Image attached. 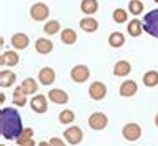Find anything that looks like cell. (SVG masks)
<instances>
[{
    "instance_id": "6da1fadb",
    "label": "cell",
    "mask_w": 158,
    "mask_h": 146,
    "mask_svg": "<svg viewBox=\"0 0 158 146\" xmlns=\"http://www.w3.org/2000/svg\"><path fill=\"white\" fill-rule=\"evenodd\" d=\"M23 131L20 113L12 106H3L0 110V133L5 140H17Z\"/></svg>"
},
{
    "instance_id": "7a4b0ae2",
    "label": "cell",
    "mask_w": 158,
    "mask_h": 146,
    "mask_svg": "<svg viewBox=\"0 0 158 146\" xmlns=\"http://www.w3.org/2000/svg\"><path fill=\"white\" fill-rule=\"evenodd\" d=\"M143 30L147 33H150L152 37L158 38V8L148 12L143 17Z\"/></svg>"
},
{
    "instance_id": "3957f363",
    "label": "cell",
    "mask_w": 158,
    "mask_h": 146,
    "mask_svg": "<svg viewBox=\"0 0 158 146\" xmlns=\"http://www.w3.org/2000/svg\"><path fill=\"white\" fill-rule=\"evenodd\" d=\"M122 135H123V138L127 141H130V143L138 141L142 138V126H140L138 123H127L125 126L122 128Z\"/></svg>"
},
{
    "instance_id": "277c9868",
    "label": "cell",
    "mask_w": 158,
    "mask_h": 146,
    "mask_svg": "<svg viewBox=\"0 0 158 146\" xmlns=\"http://www.w3.org/2000/svg\"><path fill=\"white\" fill-rule=\"evenodd\" d=\"M48 15H50V8L44 2H37L30 7V17L35 22H44V20L48 18Z\"/></svg>"
},
{
    "instance_id": "5b68a950",
    "label": "cell",
    "mask_w": 158,
    "mask_h": 146,
    "mask_svg": "<svg viewBox=\"0 0 158 146\" xmlns=\"http://www.w3.org/2000/svg\"><path fill=\"white\" fill-rule=\"evenodd\" d=\"M63 138H65V141L68 144L77 146L83 141V131H82V128H78V126H68L67 130L63 131Z\"/></svg>"
},
{
    "instance_id": "8992f818",
    "label": "cell",
    "mask_w": 158,
    "mask_h": 146,
    "mask_svg": "<svg viewBox=\"0 0 158 146\" xmlns=\"http://www.w3.org/2000/svg\"><path fill=\"white\" fill-rule=\"evenodd\" d=\"M106 124H108V118H106V115L102 113V111H95V113H92L90 116H88V126L95 131L105 130Z\"/></svg>"
},
{
    "instance_id": "52a82bcc",
    "label": "cell",
    "mask_w": 158,
    "mask_h": 146,
    "mask_svg": "<svg viewBox=\"0 0 158 146\" xmlns=\"http://www.w3.org/2000/svg\"><path fill=\"white\" fill-rule=\"evenodd\" d=\"M70 78L75 81V83H85L88 78H90V68L87 65H77L70 70Z\"/></svg>"
},
{
    "instance_id": "ba28073f",
    "label": "cell",
    "mask_w": 158,
    "mask_h": 146,
    "mask_svg": "<svg viewBox=\"0 0 158 146\" xmlns=\"http://www.w3.org/2000/svg\"><path fill=\"white\" fill-rule=\"evenodd\" d=\"M88 96L92 98L93 101H100L106 96V85L102 83V81H93L88 88Z\"/></svg>"
},
{
    "instance_id": "9c48e42d",
    "label": "cell",
    "mask_w": 158,
    "mask_h": 146,
    "mask_svg": "<svg viewBox=\"0 0 158 146\" xmlns=\"http://www.w3.org/2000/svg\"><path fill=\"white\" fill-rule=\"evenodd\" d=\"M136 91H138V85H136V81H133V80H125L120 85V88H118V93H120L123 98L135 96Z\"/></svg>"
},
{
    "instance_id": "30bf717a",
    "label": "cell",
    "mask_w": 158,
    "mask_h": 146,
    "mask_svg": "<svg viewBox=\"0 0 158 146\" xmlns=\"http://www.w3.org/2000/svg\"><path fill=\"white\" fill-rule=\"evenodd\" d=\"M30 108L32 111H35L38 115H44L47 110H48V105H47V96L45 95H35L30 100Z\"/></svg>"
},
{
    "instance_id": "8fae6325",
    "label": "cell",
    "mask_w": 158,
    "mask_h": 146,
    "mask_svg": "<svg viewBox=\"0 0 158 146\" xmlns=\"http://www.w3.org/2000/svg\"><path fill=\"white\" fill-rule=\"evenodd\" d=\"M48 100L55 105H67L68 103V93L62 88H53L48 91Z\"/></svg>"
},
{
    "instance_id": "7c38bea8",
    "label": "cell",
    "mask_w": 158,
    "mask_h": 146,
    "mask_svg": "<svg viewBox=\"0 0 158 146\" xmlns=\"http://www.w3.org/2000/svg\"><path fill=\"white\" fill-rule=\"evenodd\" d=\"M20 62V57L15 50H8V51H3L2 57H0V63L2 67H15L19 65Z\"/></svg>"
},
{
    "instance_id": "4fadbf2b",
    "label": "cell",
    "mask_w": 158,
    "mask_h": 146,
    "mask_svg": "<svg viewBox=\"0 0 158 146\" xmlns=\"http://www.w3.org/2000/svg\"><path fill=\"white\" fill-rule=\"evenodd\" d=\"M10 43L15 50H25L28 47V43H30V40H28V37L25 35V33L19 32V33H15V35H12Z\"/></svg>"
},
{
    "instance_id": "5bb4252c",
    "label": "cell",
    "mask_w": 158,
    "mask_h": 146,
    "mask_svg": "<svg viewBox=\"0 0 158 146\" xmlns=\"http://www.w3.org/2000/svg\"><path fill=\"white\" fill-rule=\"evenodd\" d=\"M55 76H57L55 75V70L50 68V67H45V68H42V70L38 71V80H40V83L45 85V87H48V85L53 83Z\"/></svg>"
},
{
    "instance_id": "9a60e30c",
    "label": "cell",
    "mask_w": 158,
    "mask_h": 146,
    "mask_svg": "<svg viewBox=\"0 0 158 146\" xmlns=\"http://www.w3.org/2000/svg\"><path fill=\"white\" fill-rule=\"evenodd\" d=\"M130 71H131V65H130V62H127V60H120V62H117L115 67H113V75L118 76V78L128 76Z\"/></svg>"
},
{
    "instance_id": "2e32d148",
    "label": "cell",
    "mask_w": 158,
    "mask_h": 146,
    "mask_svg": "<svg viewBox=\"0 0 158 146\" xmlns=\"http://www.w3.org/2000/svg\"><path fill=\"white\" fill-rule=\"evenodd\" d=\"M15 80H17V75L12 70H2L0 71V87L2 88L14 87Z\"/></svg>"
},
{
    "instance_id": "e0dca14e",
    "label": "cell",
    "mask_w": 158,
    "mask_h": 146,
    "mask_svg": "<svg viewBox=\"0 0 158 146\" xmlns=\"http://www.w3.org/2000/svg\"><path fill=\"white\" fill-rule=\"evenodd\" d=\"M35 50L40 55H48L50 51L53 50V42L48 40V38H37L35 42Z\"/></svg>"
},
{
    "instance_id": "ac0fdd59",
    "label": "cell",
    "mask_w": 158,
    "mask_h": 146,
    "mask_svg": "<svg viewBox=\"0 0 158 146\" xmlns=\"http://www.w3.org/2000/svg\"><path fill=\"white\" fill-rule=\"evenodd\" d=\"M27 93H25V90L22 88V85L20 87H17L14 90V95H12V103H14L15 106H25L27 105Z\"/></svg>"
},
{
    "instance_id": "d6986e66",
    "label": "cell",
    "mask_w": 158,
    "mask_h": 146,
    "mask_svg": "<svg viewBox=\"0 0 158 146\" xmlns=\"http://www.w3.org/2000/svg\"><path fill=\"white\" fill-rule=\"evenodd\" d=\"M80 28H82L83 32H87V33H93V32L98 30V22L93 18V17H85V18L80 20Z\"/></svg>"
},
{
    "instance_id": "ffe728a7",
    "label": "cell",
    "mask_w": 158,
    "mask_h": 146,
    "mask_svg": "<svg viewBox=\"0 0 158 146\" xmlns=\"http://www.w3.org/2000/svg\"><path fill=\"white\" fill-rule=\"evenodd\" d=\"M80 10H82L83 14H87V17H92L93 14H97V10H98V0H82Z\"/></svg>"
},
{
    "instance_id": "44dd1931",
    "label": "cell",
    "mask_w": 158,
    "mask_h": 146,
    "mask_svg": "<svg viewBox=\"0 0 158 146\" xmlns=\"http://www.w3.org/2000/svg\"><path fill=\"white\" fill-rule=\"evenodd\" d=\"M108 45L112 48H122L125 45V35L122 32H112L108 35Z\"/></svg>"
},
{
    "instance_id": "7402d4cb",
    "label": "cell",
    "mask_w": 158,
    "mask_h": 146,
    "mask_svg": "<svg viewBox=\"0 0 158 146\" xmlns=\"http://www.w3.org/2000/svg\"><path fill=\"white\" fill-rule=\"evenodd\" d=\"M127 30H128V35L130 37H140L142 35V30H143V23L140 22L138 18H133V20L128 22Z\"/></svg>"
},
{
    "instance_id": "603a6c76",
    "label": "cell",
    "mask_w": 158,
    "mask_h": 146,
    "mask_svg": "<svg viewBox=\"0 0 158 146\" xmlns=\"http://www.w3.org/2000/svg\"><path fill=\"white\" fill-rule=\"evenodd\" d=\"M60 40L65 45H73L77 42V32L73 28H63L60 33Z\"/></svg>"
},
{
    "instance_id": "cb8c5ba5",
    "label": "cell",
    "mask_w": 158,
    "mask_h": 146,
    "mask_svg": "<svg viewBox=\"0 0 158 146\" xmlns=\"http://www.w3.org/2000/svg\"><path fill=\"white\" fill-rule=\"evenodd\" d=\"M143 85L148 88H153L158 85V71L156 70H150L143 75Z\"/></svg>"
},
{
    "instance_id": "d4e9b609",
    "label": "cell",
    "mask_w": 158,
    "mask_h": 146,
    "mask_svg": "<svg viewBox=\"0 0 158 146\" xmlns=\"http://www.w3.org/2000/svg\"><path fill=\"white\" fill-rule=\"evenodd\" d=\"M22 88L25 90L27 95H35L37 90H38V83L35 81V78H25L22 81Z\"/></svg>"
},
{
    "instance_id": "484cf974",
    "label": "cell",
    "mask_w": 158,
    "mask_h": 146,
    "mask_svg": "<svg viewBox=\"0 0 158 146\" xmlns=\"http://www.w3.org/2000/svg\"><path fill=\"white\" fill-rule=\"evenodd\" d=\"M60 27H62V25H60L58 20H48V22L44 25V32L50 37V35H55V33L60 32Z\"/></svg>"
},
{
    "instance_id": "4316f807",
    "label": "cell",
    "mask_w": 158,
    "mask_h": 146,
    "mask_svg": "<svg viewBox=\"0 0 158 146\" xmlns=\"http://www.w3.org/2000/svg\"><path fill=\"white\" fill-rule=\"evenodd\" d=\"M73 120H75V113L72 110H62L60 115H58V121L62 124H70L73 123Z\"/></svg>"
},
{
    "instance_id": "83f0119b",
    "label": "cell",
    "mask_w": 158,
    "mask_h": 146,
    "mask_svg": "<svg viewBox=\"0 0 158 146\" xmlns=\"http://www.w3.org/2000/svg\"><path fill=\"white\" fill-rule=\"evenodd\" d=\"M143 2L142 0H130V3H128V10H130L131 15H140L143 12Z\"/></svg>"
},
{
    "instance_id": "f1b7e54d",
    "label": "cell",
    "mask_w": 158,
    "mask_h": 146,
    "mask_svg": "<svg viewBox=\"0 0 158 146\" xmlns=\"http://www.w3.org/2000/svg\"><path fill=\"white\" fill-rule=\"evenodd\" d=\"M112 17H113L115 23H125L128 20V14H127V10H123V8H115Z\"/></svg>"
},
{
    "instance_id": "f546056e",
    "label": "cell",
    "mask_w": 158,
    "mask_h": 146,
    "mask_svg": "<svg viewBox=\"0 0 158 146\" xmlns=\"http://www.w3.org/2000/svg\"><path fill=\"white\" fill-rule=\"evenodd\" d=\"M33 138V130L32 128H23V131H22V135L19 136L15 141H17V144H22L23 141H27V140H32Z\"/></svg>"
},
{
    "instance_id": "4dcf8cb0",
    "label": "cell",
    "mask_w": 158,
    "mask_h": 146,
    "mask_svg": "<svg viewBox=\"0 0 158 146\" xmlns=\"http://www.w3.org/2000/svg\"><path fill=\"white\" fill-rule=\"evenodd\" d=\"M50 144H52V146H67V143H65V141H62L60 138H52V140H50Z\"/></svg>"
},
{
    "instance_id": "1f68e13d",
    "label": "cell",
    "mask_w": 158,
    "mask_h": 146,
    "mask_svg": "<svg viewBox=\"0 0 158 146\" xmlns=\"http://www.w3.org/2000/svg\"><path fill=\"white\" fill-rule=\"evenodd\" d=\"M19 146H35V141H33V140H27V141H23V143L19 144Z\"/></svg>"
},
{
    "instance_id": "d6a6232c",
    "label": "cell",
    "mask_w": 158,
    "mask_h": 146,
    "mask_svg": "<svg viewBox=\"0 0 158 146\" xmlns=\"http://www.w3.org/2000/svg\"><path fill=\"white\" fill-rule=\"evenodd\" d=\"M38 146H52V144H50V141H40Z\"/></svg>"
},
{
    "instance_id": "836d02e7",
    "label": "cell",
    "mask_w": 158,
    "mask_h": 146,
    "mask_svg": "<svg viewBox=\"0 0 158 146\" xmlns=\"http://www.w3.org/2000/svg\"><path fill=\"white\" fill-rule=\"evenodd\" d=\"M155 126L158 128V113H156V116H155Z\"/></svg>"
},
{
    "instance_id": "e575fe53",
    "label": "cell",
    "mask_w": 158,
    "mask_h": 146,
    "mask_svg": "<svg viewBox=\"0 0 158 146\" xmlns=\"http://www.w3.org/2000/svg\"><path fill=\"white\" fill-rule=\"evenodd\" d=\"M0 146H5V144H0Z\"/></svg>"
},
{
    "instance_id": "d590c367",
    "label": "cell",
    "mask_w": 158,
    "mask_h": 146,
    "mask_svg": "<svg viewBox=\"0 0 158 146\" xmlns=\"http://www.w3.org/2000/svg\"><path fill=\"white\" fill-rule=\"evenodd\" d=\"M155 2H156V3H158V0H155Z\"/></svg>"
}]
</instances>
